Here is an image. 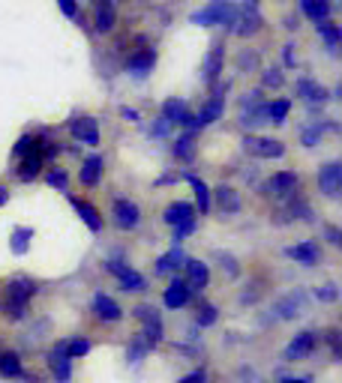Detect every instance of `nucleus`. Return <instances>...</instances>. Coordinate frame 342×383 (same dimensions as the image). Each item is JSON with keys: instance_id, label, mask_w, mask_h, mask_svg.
<instances>
[{"instance_id": "nucleus-1", "label": "nucleus", "mask_w": 342, "mask_h": 383, "mask_svg": "<svg viewBox=\"0 0 342 383\" xmlns=\"http://www.w3.org/2000/svg\"><path fill=\"white\" fill-rule=\"evenodd\" d=\"M36 294V285L33 279H12L6 285V317L12 321H21L24 312H27V303L33 299Z\"/></svg>"}, {"instance_id": "nucleus-2", "label": "nucleus", "mask_w": 342, "mask_h": 383, "mask_svg": "<svg viewBox=\"0 0 342 383\" xmlns=\"http://www.w3.org/2000/svg\"><path fill=\"white\" fill-rule=\"evenodd\" d=\"M234 21H237V9H234L231 0H213L210 6H204L201 12L192 15V24H201V27L234 24Z\"/></svg>"}, {"instance_id": "nucleus-3", "label": "nucleus", "mask_w": 342, "mask_h": 383, "mask_svg": "<svg viewBox=\"0 0 342 383\" xmlns=\"http://www.w3.org/2000/svg\"><path fill=\"white\" fill-rule=\"evenodd\" d=\"M135 317L144 324V333H141V339L150 344H159L162 342V335H165V330H162V317H159V312L153 306H138L135 308Z\"/></svg>"}, {"instance_id": "nucleus-4", "label": "nucleus", "mask_w": 342, "mask_h": 383, "mask_svg": "<svg viewBox=\"0 0 342 383\" xmlns=\"http://www.w3.org/2000/svg\"><path fill=\"white\" fill-rule=\"evenodd\" d=\"M48 368L57 383H66L72 377V359L66 357V342H57L54 351L48 353Z\"/></svg>"}, {"instance_id": "nucleus-5", "label": "nucleus", "mask_w": 342, "mask_h": 383, "mask_svg": "<svg viewBox=\"0 0 342 383\" xmlns=\"http://www.w3.org/2000/svg\"><path fill=\"white\" fill-rule=\"evenodd\" d=\"M243 147H246V153H252V156L258 159H279L285 153L282 141H273V138H243Z\"/></svg>"}, {"instance_id": "nucleus-6", "label": "nucleus", "mask_w": 342, "mask_h": 383, "mask_svg": "<svg viewBox=\"0 0 342 383\" xmlns=\"http://www.w3.org/2000/svg\"><path fill=\"white\" fill-rule=\"evenodd\" d=\"M105 270L117 276V281L123 285V290H144V276L141 272H135L129 267H123L120 261H105Z\"/></svg>"}, {"instance_id": "nucleus-7", "label": "nucleus", "mask_w": 342, "mask_h": 383, "mask_svg": "<svg viewBox=\"0 0 342 383\" xmlns=\"http://www.w3.org/2000/svg\"><path fill=\"white\" fill-rule=\"evenodd\" d=\"M114 222L123 227V231H129V227H135L141 222V209L138 204H132L129 198H120V200H114Z\"/></svg>"}, {"instance_id": "nucleus-8", "label": "nucleus", "mask_w": 342, "mask_h": 383, "mask_svg": "<svg viewBox=\"0 0 342 383\" xmlns=\"http://www.w3.org/2000/svg\"><path fill=\"white\" fill-rule=\"evenodd\" d=\"M69 132L75 135L81 144H87V147H96L99 144V129H96L93 117H75V120L69 123Z\"/></svg>"}, {"instance_id": "nucleus-9", "label": "nucleus", "mask_w": 342, "mask_h": 383, "mask_svg": "<svg viewBox=\"0 0 342 383\" xmlns=\"http://www.w3.org/2000/svg\"><path fill=\"white\" fill-rule=\"evenodd\" d=\"M318 186H321V192L327 198H336L339 195V189H342V168H339V162H330V165H324L318 171Z\"/></svg>"}, {"instance_id": "nucleus-10", "label": "nucleus", "mask_w": 342, "mask_h": 383, "mask_svg": "<svg viewBox=\"0 0 342 383\" xmlns=\"http://www.w3.org/2000/svg\"><path fill=\"white\" fill-rule=\"evenodd\" d=\"M153 66H156V51H153V48H141V51H135L132 57H129V63H126V69H129L135 78L150 75Z\"/></svg>"}, {"instance_id": "nucleus-11", "label": "nucleus", "mask_w": 342, "mask_h": 383, "mask_svg": "<svg viewBox=\"0 0 342 383\" xmlns=\"http://www.w3.org/2000/svg\"><path fill=\"white\" fill-rule=\"evenodd\" d=\"M93 312H96L99 321H105V324H117L123 317V308L117 306L108 294H96L93 297Z\"/></svg>"}, {"instance_id": "nucleus-12", "label": "nucleus", "mask_w": 342, "mask_h": 383, "mask_svg": "<svg viewBox=\"0 0 342 383\" xmlns=\"http://www.w3.org/2000/svg\"><path fill=\"white\" fill-rule=\"evenodd\" d=\"M315 342H318V339H315V333H300V335H297V339L285 348V359H288V362H297V359L309 357V353L315 351Z\"/></svg>"}, {"instance_id": "nucleus-13", "label": "nucleus", "mask_w": 342, "mask_h": 383, "mask_svg": "<svg viewBox=\"0 0 342 383\" xmlns=\"http://www.w3.org/2000/svg\"><path fill=\"white\" fill-rule=\"evenodd\" d=\"M162 117H165L168 123H180V126H195V117L186 111V102H183V99H168V102L162 105Z\"/></svg>"}, {"instance_id": "nucleus-14", "label": "nucleus", "mask_w": 342, "mask_h": 383, "mask_svg": "<svg viewBox=\"0 0 342 383\" xmlns=\"http://www.w3.org/2000/svg\"><path fill=\"white\" fill-rule=\"evenodd\" d=\"M186 288L189 290H201V288H207V281H210V270H207V263H201V261H189L186 258Z\"/></svg>"}, {"instance_id": "nucleus-15", "label": "nucleus", "mask_w": 342, "mask_h": 383, "mask_svg": "<svg viewBox=\"0 0 342 383\" xmlns=\"http://www.w3.org/2000/svg\"><path fill=\"white\" fill-rule=\"evenodd\" d=\"M297 186H300V177H297V171H279V174H273V180L267 183V192H273V195H291V192H297Z\"/></svg>"}, {"instance_id": "nucleus-16", "label": "nucleus", "mask_w": 342, "mask_h": 383, "mask_svg": "<svg viewBox=\"0 0 342 383\" xmlns=\"http://www.w3.org/2000/svg\"><path fill=\"white\" fill-rule=\"evenodd\" d=\"M189 297H192V290L186 288L183 279H174V281H171V285L165 288V294H162V299H165L168 308H183V306L189 303Z\"/></svg>"}, {"instance_id": "nucleus-17", "label": "nucleus", "mask_w": 342, "mask_h": 383, "mask_svg": "<svg viewBox=\"0 0 342 383\" xmlns=\"http://www.w3.org/2000/svg\"><path fill=\"white\" fill-rule=\"evenodd\" d=\"M192 218H195V207L186 204V200H174V204H168V209H165V222L171 227H177L183 222H192Z\"/></svg>"}, {"instance_id": "nucleus-18", "label": "nucleus", "mask_w": 342, "mask_h": 383, "mask_svg": "<svg viewBox=\"0 0 342 383\" xmlns=\"http://www.w3.org/2000/svg\"><path fill=\"white\" fill-rule=\"evenodd\" d=\"M318 245H315L312 240L309 243H300V245H291V249H288V258L291 261H297V263H303V267H315V263H318Z\"/></svg>"}, {"instance_id": "nucleus-19", "label": "nucleus", "mask_w": 342, "mask_h": 383, "mask_svg": "<svg viewBox=\"0 0 342 383\" xmlns=\"http://www.w3.org/2000/svg\"><path fill=\"white\" fill-rule=\"evenodd\" d=\"M303 306H306V297L303 294H288V297H282L276 303V312H279L282 321H291V317H297V315L303 312Z\"/></svg>"}, {"instance_id": "nucleus-20", "label": "nucleus", "mask_w": 342, "mask_h": 383, "mask_svg": "<svg viewBox=\"0 0 342 383\" xmlns=\"http://www.w3.org/2000/svg\"><path fill=\"white\" fill-rule=\"evenodd\" d=\"M72 207H75V213L81 216V222H84L90 231L102 227V218H99V209L93 204H87V200H81V198H72Z\"/></svg>"}, {"instance_id": "nucleus-21", "label": "nucleus", "mask_w": 342, "mask_h": 383, "mask_svg": "<svg viewBox=\"0 0 342 383\" xmlns=\"http://www.w3.org/2000/svg\"><path fill=\"white\" fill-rule=\"evenodd\" d=\"M114 21H117V12H114L111 0H99V3H96V18H93L96 30L99 33H108L114 27Z\"/></svg>"}, {"instance_id": "nucleus-22", "label": "nucleus", "mask_w": 342, "mask_h": 383, "mask_svg": "<svg viewBox=\"0 0 342 383\" xmlns=\"http://www.w3.org/2000/svg\"><path fill=\"white\" fill-rule=\"evenodd\" d=\"M222 57H225V45L222 42H216L210 54H207V63H204V78L207 81H216L219 78V72H222Z\"/></svg>"}, {"instance_id": "nucleus-23", "label": "nucleus", "mask_w": 342, "mask_h": 383, "mask_svg": "<svg viewBox=\"0 0 342 383\" xmlns=\"http://www.w3.org/2000/svg\"><path fill=\"white\" fill-rule=\"evenodd\" d=\"M222 111H225V102H222V99H219V96H216V99H210V102H207V105L201 108V111H198V117H195V126H201V129H204V126L216 123V120H219V117H222Z\"/></svg>"}, {"instance_id": "nucleus-24", "label": "nucleus", "mask_w": 342, "mask_h": 383, "mask_svg": "<svg viewBox=\"0 0 342 383\" xmlns=\"http://www.w3.org/2000/svg\"><path fill=\"white\" fill-rule=\"evenodd\" d=\"M234 24H240V27H234L240 36H252V33H258V27H261V15H258V9L255 6H246L243 9V15L237 18Z\"/></svg>"}, {"instance_id": "nucleus-25", "label": "nucleus", "mask_w": 342, "mask_h": 383, "mask_svg": "<svg viewBox=\"0 0 342 383\" xmlns=\"http://www.w3.org/2000/svg\"><path fill=\"white\" fill-rule=\"evenodd\" d=\"M213 195H216V207H219L222 213H240V198L231 186H219Z\"/></svg>"}, {"instance_id": "nucleus-26", "label": "nucleus", "mask_w": 342, "mask_h": 383, "mask_svg": "<svg viewBox=\"0 0 342 383\" xmlns=\"http://www.w3.org/2000/svg\"><path fill=\"white\" fill-rule=\"evenodd\" d=\"M99 174H102V156H87L81 162V183L84 186H96L99 183Z\"/></svg>"}, {"instance_id": "nucleus-27", "label": "nucleus", "mask_w": 342, "mask_h": 383, "mask_svg": "<svg viewBox=\"0 0 342 383\" xmlns=\"http://www.w3.org/2000/svg\"><path fill=\"white\" fill-rule=\"evenodd\" d=\"M183 263H186L183 252H180L177 245H174V249H171L168 254H162V258H159V263H156V272H159V276H171V272H177L180 267H183Z\"/></svg>"}, {"instance_id": "nucleus-28", "label": "nucleus", "mask_w": 342, "mask_h": 383, "mask_svg": "<svg viewBox=\"0 0 342 383\" xmlns=\"http://www.w3.org/2000/svg\"><path fill=\"white\" fill-rule=\"evenodd\" d=\"M42 165H45V159L39 156V153H30V156H24V159H21V165H18V177H21V180H33V177H39Z\"/></svg>"}, {"instance_id": "nucleus-29", "label": "nucleus", "mask_w": 342, "mask_h": 383, "mask_svg": "<svg viewBox=\"0 0 342 383\" xmlns=\"http://www.w3.org/2000/svg\"><path fill=\"white\" fill-rule=\"evenodd\" d=\"M0 375L3 377H21L24 375L18 353H0Z\"/></svg>"}, {"instance_id": "nucleus-30", "label": "nucleus", "mask_w": 342, "mask_h": 383, "mask_svg": "<svg viewBox=\"0 0 342 383\" xmlns=\"http://www.w3.org/2000/svg\"><path fill=\"white\" fill-rule=\"evenodd\" d=\"M300 9L312 18V21H324L330 12V3L327 0H300Z\"/></svg>"}, {"instance_id": "nucleus-31", "label": "nucleus", "mask_w": 342, "mask_h": 383, "mask_svg": "<svg viewBox=\"0 0 342 383\" xmlns=\"http://www.w3.org/2000/svg\"><path fill=\"white\" fill-rule=\"evenodd\" d=\"M174 156H177L180 162H192V159H195V135H192V132L183 135V138H177V144H174Z\"/></svg>"}, {"instance_id": "nucleus-32", "label": "nucleus", "mask_w": 342, "mask_h": 383, "mask_svg": "<svg viewBox=\"0 0 342 383\" xmlns=\"http://www.w3.org/2000/svg\"><path fill=\"white\" fill-rule=\"evenodd\" d=\"M33 236V227H15L12 236H9V249L15 254H24L27 252V240Z\"/></svg>"}, {"instance_id": "nucleus-33", "label": "nucleus", "mask_w": 342, "mask_h": 383, "mask_svg": "<svg viewBox=\"0 0 342 383\" xmlns=\"http://www.w3.org/2000/svg\"><path fill=\"white\" fill-rule=\"evenodd\" d=\"M297 93L303 99H309V102H324V99H327V90L312 84V81H300V84H297Z\"/></svg>"}, {"instance_id": "nucleus-34", "label": "nucleus", "mask_w": 342, "mask_h": 383, "mask_svg": "<svg viewBox=\"0 0 342 383\" xmlns=\"http://www.w3.org/2000/svg\"><path fill=\"white\" fill-rule=\"evenodd\" d=\"M189 183H192V189H195V200H198V209H201V216L210 209V189H207L201 180L198 177H189Z\"/></svg>"}, {"instance_id": "nucleus-35", "label": "nucleus", "mask_w": 342, "mask_h": 383, "mask_svg": "<svg viewBox=\"0 0 342 383\" xmlns=\"http://www.w3.org/2000/svg\"><path fill=\"white\" fill-rule=\"evenodd\" d=\"M288 111H291V105H288L285 99H276V102H270V105H267V117H270L273 123H285Z\"/></svg>"}, {"instance_id": "nucleus-36", "label": "nucleus", "mask_w": 342, "mask_h": 383, "mask_svg": "<svg viewBox=\"0 0 342 383\" xmlns=\"http://www.w3.org/2000/svg\"><path fill=\"white\" fill-rule=\"evenodd\" d=\"M90 353V339H75V342H66V357L69 359H81Z\"/></svg>"}, {"instance_id": "nucleus-37", "label": "nucleus", "mask_w": 342, "mask_h": 383, "mask_svg": "<svg viewBox=\"0 0 342 383\" xmlns=\"http://www.w3.org/2000/svg\"><path fill=\"white\" fill-rule=\"evenodd\" d=\"M30 153H39V141L36 138H30V135H21L18 138V144H15V156H30Z\"/></svg>"}, {"instance_id": "nucleus-38", "label": "nucleus", "mask_w": 342, "mask_h": 383, "mask_svg": "<svg viewBox=\"0 0 342 383\" xmlns=\"http://www.w3.org/2000/svg\"><path fill=\"white\" fill-rule=\"evenodd\" d=\"M195 324H198V326H213V324H216V306H210V303H201V306H198Z\"/></svg>"}, {"instance_id": "nucleus-39", "label": "nucleus", "mask_w": 342, "mask_h": 383, "mask_svg": "<svg viewBox=\"0 0 342 383\" xmlns=\"http://www.w3.org/2000/svg\"><path fill=\"white\" fill-rule=\"evenodd\" d=\"M318 33L327 39V45L330 48H336L339 45V27L336 24H327V21H318Z\"/></svg>"}, {"instance_id": "nucleus-40", "label": "nucleus", "mask_w": 342, "mask_h": 383, "mask_svg": "<svg viewBox=\"0 0 342 383\" xmlns=\"http://www.w3.org/2000/svg\"><path fill=\"white\" fill-rule=\"evenodd\" d=\"M147 351H150V344H147V342H144V339H135V342H132V348H129V362H138Z\"/></svg>"}, {"instance_id": "nucleus-41", "label": "nucleus", "mask_w": 342, "mask_h": 383, "mask_svg": "<svg viewBox=\"0 0 342 383\" xmlns=\"http://www.w3.org/2000/svg\"><path fill=\"white\" fill-rule=\"evenodd\" d=\"M282 72H279V69H267L264 72V87H282Z\"/></svg>"}, {"instance_id": "nucleus-42", "label": "nucleus", "mask_w": 342, "mask_h": 383, "mask_svg": "<svg viewBox=\"0 0 342 383\" xmlns=\"http://www.w3.org/2000/svg\"><path fill=\"white\" fill-rule=\"evenodd\" d=\"M192 231H195V218H192V222H183V225H177V227H174V243H177V240H183V236H189Z\"/></svg>"}, {"instance_id": "nucleus-43", "label": "nucleus", "mask_w": 342, "mask_h": 383, "mask_svg": "<svg viewBox=\"0 0 342 383\" xmlns=\"http://www.w3.org/2000/svg\"><path fill=\"white\" fill-rule=\"evenodd\" d=\"M48 186L66 189V174H63V171H51V174H48Z\"/></svg>"}, {"instance_id": "nucleus-44", "label": "nucleus", "mask_w": 342, "mask_h": 383, "mask_svg": "<svg viewBox=\"0 0 342 383\" xmlns=\"http://www.w3.org/2000/svg\"><path fill=\"white\" fill-rule=\"evenodd\" d=\"M60 9H63V15H69V18H75L78 15V6H75V0H57Z\"/></svg>"}, {"instance_id": "nucleus-45", "label": "nucleus", "mask_w": 342, "mask_h": 383, "mask_svg": "<svg viewBox=\"0 0 342 383\" xmlns=\"http://www.w3.org/2000/svg\"><path fill=\"white\" fill-rule=\"evenodd\" d=\"M315 297H318L321 303H333V299H336V290H333V288H318V290H315Z\"/></svg>"}, {"instance_id": "nucleus-46", "label": "nucleus", "mask_w": 342, "mask_h": 383, "mask_svg": "<svg viewBox=\"0 0 342 383\" xmlns=\"http://www.w3.org/2000/svg\"><path fill=\"white\" fill-rule=\"evenodd\" d=\"M219 261H222V270L228 267V276H237V263H234L231 254H219Z\"/></svg>"}, {"instance_id": "nucleus-47", "label": "nucleus", "mask_w": 342, "mask_h": 383, "mask_svg": "<svg viewBox=\"0 0 342 383\" xmlns=\"http://www.w3.org/2000/svg\"><path fill=\"white\" fill-rule=\"evenodd\" d=\"M177 383H204V371H192V375H186L183 380H177Z\"/></svg>"}, {"instance_id": "nucleus-48", "label": "nucleus", "mask_w": 342, "mask_h": 383, "mask_svg": "<svg viewBox=\"0 0 342 383\" xmlns=\"http://www.w3.org/2000/svg\"><path fill=\"white\" fill-rule=\"evenodd\" d=\"M120 114H123V120L138 123V111H135V108H120Z\"/></svg>"}, {"instance_id": "nucleus-49", "label": "nucleus", "mask_w": 342, "mask_h": 383, "mask_svg": "<svg viewBox=\"0 0 342 383\" xmlns=\"http://www.w3.org/2000/svg\"><path fill=\"white\" fill-rule=\"evenodd\" d=\"M168 129H171V123H168V120H165V117H162V120H159V123H156V126H153V135H165V132H168Z\"/></svg>"}, {"instance_id": "nucleus-50", "label": "nucleus", "mask_w": 342, "mask_h": 383, "mask_svg": "<svg viewBox=\"0 0 342 383\" xmlns=\"http://www.w3.org/2000/svg\"><path fill=\"white\" fill-rule=\"evenodd\" d=\"M285 63L294 66V45H285Z\"/></svg>"}, {"instance_id": "nucleus-51", "label": "nucleus", "mask_w": 342, "mask_h": 383, "mask_svg": "<svg viewBox=\"0 0 342 383\" xmlns=\"http://www.w3.org/2000/svg\"><path fill=\"white\" fill-rule=\"evenodd\" d=\"M327 234H330V243L333 245H339L342 240H339V231H336V227H327Z\"/></svg>"}, {"instance_id": "nucleus-52", "label": "nucleus", "mask_w": 342, "mask_h": 383, "mask_svg": "<svg viewBox=\"0 0 342 383\" xmlns=\"http://www.w3.org/2000/svg\"><path fill=\"white\" fill-rule=\"evenodd\" d=\"M6 200H9V189H3V186H0V207H3Z\"/></svg>"}, {"instance_id": "nucleus-53", "label": "nucleus", "mask_w": 342, "mask_h": 383, "mask_svg": "<svg viewBox=\"0 0 342 383\" xmlns=\"http://www.w3.org/2000/svg\"><path fill=\"white\" fill-rule=\"evenodd\" d=\"M285 383H312V380L309 377H288Z\"/></svg>"}]
</instances>
